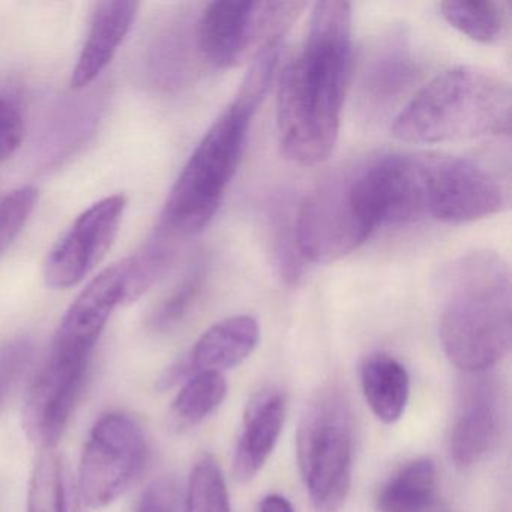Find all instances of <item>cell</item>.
<instances>
[{
    "instance_id": "1",
    "label": "cell",
    "mask_w": 512,
    "mask_h": 512,
    "mask_svg": "<svg viewBox=\"0 0 512 512\" xmlns=\"http://www.w3.org/2000/svg\"><path fill=\"white\" fill-rule=\"evenodd\" d=\"M350 62L352 5L317 2L304 46L284 68L278 86V136L287 160L316 166L331 157L340 136Z\"/></svg>"
},
{
    "instance_id": "2",
    "label": "cell",
    "mask_w": 512,
    "mask_h": 512,
    "mask_svg": "<svg viewBox=\"0 0 512 512\" xmlns=\"http://www.w3.org/2000/svg\"><path fill=\"white\" fill-rule=\"evenodd\" d=\"M445 289L439 326L443 352L463 373H487L511 352L508 263L494 251H470L446 272Z\"/></svg>"
},
{
    "instance_id": "3",
    "label": "cell",
    "mask_w": 512,
    "mask_h": 512,
    "mask_svg": "<svg viewBox=\"0 0 512 512\" xmlns=\"http://www.w3.org/2000/svg\"><path fill=\"white\" fill-rule=\"evenodd\" d=\"M271 82L247 73L235 100L200 140L170 190L161 226L179 238L205 230L220 209L224 194L244 155L251 121Z\"/></svg>"
},
{
    "instance_id": "4",
    "label": "cell",
    "mask_w": 512,
    "mask_h": 512,
    "mask_svg": "<svg viewBox=\"0 0 512 512\" xmlns=\"http://www.w3.org/2000/svg\"><path fill=\"white\" fill-rule=\"evenodd\" d=\"M511 86L475 67H455L431 79L398 113L395 139L406 143L455 142L511 133Z\"/></svg>"
},
{
    "instance_id": "5",
    "label": "cell",
    "mask_w": 512,
    "mask_h": 512,
    "mask_svg": "<svg viewBox=\"0 0 512 512\" xmlns=\"http://www.w3.org/2000/svg\"><path fill=\"white\" fill-rule=\"evenodd\" d=\"M299 472L319 512H337L352 485L355 430L349 401L337 388L317 392L296 436Z\"/></svg>"
},
{
    "instance_id": "6",
    "label": "cell",
    "mask_w": 512,
    "mask_h": 512,
    "mask_svg": "<svg viewBox=\"0 0 512 512\" xmlns=\"http://www.w3.org/2000/svg\"><path fill=\"white\" fill-rule=\"evenodd\" d=\"M376 230L359 193L355 164L323 179L295 215L299 254L322 265L349 256Z\"/></svg>"
},
{
    "instance_id": "7",
    "label": "cell",
    "mask_w": 512,
    "mask_h": 512,
    "mask_svg": "<svg viewBox=\"0 0 512 512\" xmlns=\"http://www.w3.org/2000/svg\"><path fill=\"white\" fill-rule=\"evenodd\" d=\"M305 8V2L220 0L209 4L196 26L200 58L215 70L239 67L280 44Z\"/></svg>"
},
{
    "instance_id": "8",
    "label": "cell",
    "mask_w": 512,
    "mask_h": 512,
    "mask_svg": "<svg viewBox=\"0 0 512 512\" xmlns=\"http://www.w3.org/2000/svg\"><path fill=\"white\" fill-rule=\"evenodd\" d=\"M425 218L463 224L484 220L511 205L509 176L476 158L424 155Z\"/></svg>"
},
{
    "instance_id": "9",
    "label": "cell",
    "mask_w": 512,
    "mask_h": 512,
    "mask_svg": "<svg viewBox=\"0 0 512 512\" xmlns=\"http://www.w3.org/2000/svg\"><path fill=\"white\" fill-rule=\"evenodd\" d=\"M148 439L142 425L124 412L101 416L86 440L80 460L82 502L103 509L124 496L148 463Z\"/></svg>"
},
{
    "instance_id": "10",
    "label": "cell",
    "mask_w": 512,
    "mask_h": 512,
    "mask_svg": "<svg viewBox=\"0 0 512 512\" xmlns=\"http://www.w3.org/2000/svg\"><path fill=\"white\" fill-rule=\"evenodd\" d=\"M91 356L52 347L23 406V430L34 445L53 449L67 430L85 385Z\"/></svg>"
},
{
    "instance_id": "11",
    "label": "cell",
    "mask_w": 512,
    "mask_h": 512,
    "mask_svg": "<svg viewBox=\"0 0 512 512\" xmlns=\"http://www.w3.org/2000/svg\"><path fill=\"white\" fill-rule=\"evenodd\" d=\"M122 194L86 209L50 250L44 277L53 289H70L85 280L109 253L127 209Z\"/></svg>"
},
{
    "instance_id": "12",
    "label": "cell",
    "mask_w": 512,
    "mask_h": 512,
    "mask_svg": "<svg viewBox=\"0 0 512 512\" xmlns=\"http://www.w3.org/2000/svg\"><path fill=\"white\" fill-rule=\"evenodd\" d=\"M449 434V457L461 469L479 463L499 440L505 416L502 389L491 377L469 374Z\"/></svg>"
},
{
    "instance_id": "13",
    "label": "cell",
    "mask_w": 512,
    "mask_h": 512,
    "mask_svg": "<svg viewBox=\"0 0 512 512\" xmlns=\"http://www.w3.org/2000/svg\"><path fill=\"white\" fill-rule=\"evenodd\" d=\"M124 296L122 262L109 266L79 293L59 326L53 347L92 356L110 316Z\"/></svg>"
},
{
    "instance_id": "14",
    "label": "cell",
    "mask_w": 512,
    "mask_h": 512,
    "mask_svg": "<svg viewBox=\"0 0 512 512\" xmlns=\"http://www.w3.org/2000/svg\"><path fill=\"white\" fill-rule=\"evenodd\" d=\"M418 80V65L401 34L380 38L367 53L359 77L362 106L371 115L388 112Z\"/></svg>"
},
{
    "instance_id": "15",
    "label": "cell",
    "mask_w": 512,
    "mask_h": 512,
    "mask_svg": "<svg viewBox=\"0 0 512 512\" xmlns=\"http://www.w3.org/2000/svg\"><path fill=\"white\" fill-rule=\"evenodd\" d=\"M286 421V398L278 389H263L248 403L232 470L239 482H250L277 446Z\"/></svg>"
},
{
    "instance_id": "16",
    "label": "cell",
    "mask_w": 512,
    "mask_h": 512,
    "mask_svg": "<svg viewBox=\"0 0 512 512\" xmlns=\"http://www.w3.org/2000/svg\"><path fill=\"white\" fill-rule=\"evenodd\" d=\"M259 340V323L248 314L215 323L196 341L191 352L181 358L188 379L197 373H223L238 367L254 352Z\"/></svg>"
},
{
    "instance_id": "17",
    "label": "cell",
    "mask_w": 512,
    "mask_h": 512,
    "mask_svg": "<svg viewBox=\"0 0 512 512\" xmlns=\"http://www.w3.org/2000/svg\"><path fill=\"white\" fill-rule=\"evenodd\" d=\"M136 2H101L95 8L91 29L71 74V86L91 85L115 58L136 19Z\"/></svg>"
},
{
    "instance_id": "18",
    "label": "cell",
    "mask_w": 512,
    "mask_h": 512,
    "mask_svg": "<svg viewBox=\"0 0 512 512\" xmlns=\"http://www.w3.org/2000/svg\"><path fill=\"white\" fill-rule=\"evenodd\" d=\"M77 479L61 452L43 449L29 479L28 511L83 512Z\"/></svg>"
},
{
    "instance_id": "19",
    "label": "cell",
    "mask_w": 512,
    "mask_h": 512,
    "mask_svg": "<svg viewBox=\"0 0 512 512\" xmlns=\"http://www.w3.org/2000/svg\"><path fill=\"white\" fill-rule=\"evenodd\" d=\"M361 382L365 400L376 418L385 424L400 421L410 395L406 367L386 353H376L362 365Z\"/></svg>"
},
{
    "instance_id": "20",
    "label": "cell",
    "mask_w": 512,
    "mask_h": 512,
    "mask_svg": "<svg viewBox=\"0 0 512 512\" xmlns=\"http://www.w3.org/2000/svg\"><path fill=\"white\" fill-rule=\"evenodd\" d=\"M443 19L470 40L494 44L509 34L511 5L493 0H448L439 5Z\"/></svg>"
},
{
    "instance_id": "21",
    "label": "cell",
    "mask_w": 512,
    "mask_h": 512,
    "mask_svg": "<svg viewBox=\"0 0 512 512\" xmlns=\"http://www.w3.org/2000/svg\"><path fill=\"white\" fill-rule=\"evenodd\" d=\"M436 466L428 458H418L401 467L380 490V512H427L436 493Z\"/></svg>"
},
{
    "instance_id": "22",
    "label": "cell",
    "mask_w": 512,
    "mask_h": 512,
    "mask_svg": "<svg viewBox=\"0 0 512 512\" xmlns=\"http://www.w3.org/2000/svg\"><path fill=\"white\" fill-rule=\"evenodd\" d=\"M179 236L161 226L145 245L128 259L122 260L124 269V296L122 305L142 298L155 281L167 271L176 256Z\"/></svg>"
},
{
    "instance_id": "23",
    "label": "cell",
    "mask_w": 512,
    "mask_h": 512,
    "mask_svg": "<svg viewBox=\"0 0 512 512\" xmlns=\"http://www.w3.org/2000/svg\"><path fill=\"white\" fill-rule=\"evenodd\" d=\"M229 386L221 373H197L182 383L170 409V424L175 430L196 427L226 400Z\"/></svg>"
},
{
    "instance_id": "24",
    "label": "cell",
    "mask_w": 512,
    "mask_h": 512,
    "mask_svg": "<svg viewBox=\"0 0 512 512\" xmlns=\"http://www.w3.org/2000/svg\"><path fill=\"white\" fill-rule=\"evenodd\" d=\"M185 512H232L223 472L212 455H203L194 464L188 481Z\"/></svg>"
},
{
    "instance_id": "25",
    "label": "cell",
    "mask_w": 512,
    "mask_h": 512,
    "mask_svg": "<svg viewBox=\"0 0 512 512\" xmlns=\"http://www.w3.org/2000/svg\"><path fill=\"white\" fill-rule=\"evenodd\" d=\"M206 281V263L203 260L194 263L185 277L151 317V328L155 332H169L184 322L202 295Z\"/></svg>"
},
{
    "instance_id": "26",
    "label": "cell",
    "mask_w": 512,
    "mask_h": 512,
    "mask_svg": "<svg viewBox=\"0 0 512 512\" xmlns=\"http://www.w3.org/2000/svg\"><path fill=\"white\" fill-rule=\"evenodd\" d=\"M37 202L38 190L35 187H20L0 196V254L16 241Z\"/></svg>"
},
{
    "instance_id": "27",
    "label": "cell",
    "mask_w": 512,
    "mask_h": 512,
    "mask_svg": "<svg viewBox=\"0 0 512 512\" xmlns=\"http://www.w3.org/2000/svg\"><path fill=\"white\" fill-rule=\"evenodd\" d=\"M34 355L31 341L13 340L0 346V413L10 400Z\"/></svg>"
},
{
    "instance_id": "28",
    "label": "cell",
    "mask_w": 512,
    "mask_h": 512,
    "mask_svg": "<svg viewBox=\"0 0 512 512\" xmlns=\"http://www.w3.org/2000/svg\"><path fill=\"white\" fill-rule=\"evenodd\" d=\"M178 485L170 478L155 479L146 487L137 503L136 512H178Z\"/></svg>"
},
{
    "instance_id": "29",
    "label": "cell",
    "mask_w": 512,
    "mask_h": 512,
    "mask_svg": "<svg viewBox=\"0 0 512 512\" xmlns=\"http://www.w3.org/2000/svg\"><path fill=\"white\" fill-rule=\"evenodd\" d=\"M25 137V124L16 107L0 98V161L16 154Z\"/></svg>"
},
{
    "instance_id": "30",
    "label": "cell",
    "mask_w": 512,
    "mask_h": 512,
    "mask_svg": "<svg viewBox=\"0 0 512 512\" xmlns=\"http://www.w3.org/2000/svg\"><path fill=\"white\" fill-rule=\"evenodd\" d=\"M260 512H295L292 503L281 494H268L260 503Z\"/></svg>"
}]
</instances>
